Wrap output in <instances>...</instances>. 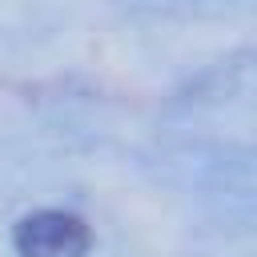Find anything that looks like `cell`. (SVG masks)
I'll return each instance as SVG.
<instances>
[{"label": "cell", "mask_w": 257, "mask_h": 257, "mask_svg": "<svg viewBox=\"0 0 257 257\" xmlns=\"http://www.w3.org/2000/svg\"><path fill=\"white\" fill-rule=\"evenodd\" d=\"M12 241H16L20 257H84V249H88V225L76 213L40 209V213H28L16 225Z\"/></svg>", "instance_id": "obj_1"}]
</instances>
